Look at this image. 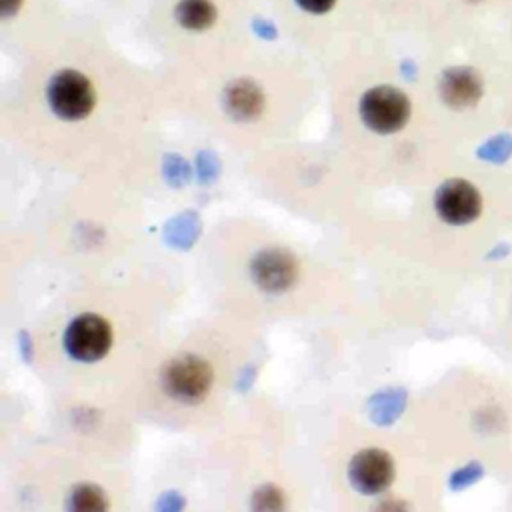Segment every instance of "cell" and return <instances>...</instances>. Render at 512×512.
<instances>
[{"mask_svg": "<svg viewBox=\"0 0 512 512\" xmlns=\"http://www.w3.org/2000/svg\"><path fill=\"white\" fill-rule=\"evenodd\" d=\"M360 114L368 128L390 134L400 130L410 118V102L404 92L392 86H378L362 96Z\"/></svg>", "mask_w": 512, "mask_h": 512, "instance_id": "6da1fadb", "label": "cell"}, {"mask_svg": "<svg viewBox=\"0 0 512 512\" xmlns=\"http://www.w3.org/2000/svg\"><path fill=\"white\" fill-rule=\"evenodd\" d=\"M48 102L60 118L78 120L90 114L96 94L84 74L76 70H62L48 84Z\"/></svg>", "mask_w": 512, "mask_h": 512, "instance_id": "7a4b0ae2", "label": "cell"}, {"mask_svg": "<svg viewBox=\"0 0 512 512\" xmlns=\"http://www.w3.org/2000/svg\"><path fill=\"white\" fill-rule=\"evenodd\" d=\"M164 390L182 402L202 400L212 386V366L198 356L174 358L162 374Z\"/></svg>", "mask_w": 512, "mask_h": 512, "instance_id": "3957f363", "label": "cell"}, {"mask_svg": "<svg viewBox=\"0 0 512 512\" xmlns=\"http://www.w3.org/2000/svg\"><path fill=\"white\" fill-rule=\"evenodd\" d=\"M112 344V332L104 318L96 314H82L72 320L64 334L68 354L82 362L102 358Z\"/></svg>", "mask_w": 512, "mask_h": 512, "instance_id": "277c9868", "label": "cell"}, {"mask_svg": "<svg viewBox=\"0 0 512 512\" xmlns=\"http://www.w3.org/2000/svg\"><path fill=\"white\" fill-rule=\"evenodd\" d=\"M436 210L448 224H468L478 218L482 210V198L476 186L462 178H454L438 188Z\"/></svg>", "mask_w": 512, "mask_h": 512, "instance_id": "5b68a950", "label": "cell"}, {"mask_svg": "<svg viewBox=\"0 0 512 512\" xmlns=\"http://www.w3.org/2000/svg\"><path fill=\"white\" fill-rule=\"evenodd\" d=\"M298 266L290 252L282 248H268L254 256L252 276L266 292H282L296 280Z\"/></svg>", "mask_w": 512, "mask_h": 512, "instance_id": "8992f818", "label": "cell"}, {"mask_svg": "<svg viewBox=\"0 0 512 512\" xmlns=\"http://www.w3.org/2000/svg\"><path fill=\"white\" fill-rule=\"evenodd\" d=\"M394 478V464L382 450L370 448L356 454L350 462V480L362 494H378L390 486Z\"/></svg>", "mask_w": 512, "mask_h": 512, "instance_id": "52a82bcc", "label": "cell"}, {"mask_svg": "<svg viewBox=\"0 0 512 512\" xmlns=\"http://www.w3.org/2000/svg\"><path fill=\"white\" fill-rule=\"evenodd\" d=\"M440 94L452 108H470L482 96V80L470 68H450L440 80Z\"/></svg>", "mask_w": 512, "mask_h": 512, "instance_id": "ba28073f", "label": "cell"}, {"mask_svg": "<svg viewBox=\"0 0 512 512\" xmlns=\"http://www.w3.org/2000/svg\"><path fill=\"white\" fill-rule=\"evenodd\" d=\"M226 110L238 120H252L262 112L264 96L250 80H236L224 92Z\"/></svg>", "mask_w": 512, "mask_h": 512, "instance_id": "9c48e42d", "label": "cell"}, {"mask_svg": "<svg viewBox=\"0 0 512 512\" xmlns=\"http://www.w3.org/2000/svg\"><path fill=\"white\" fill-rule=\"evenodd\" d=\"M178 22L188 30H204L216 18V8L210 0H182L176 8Z\"/></svg>", "mask_w": 512, "mask_h": 512, "instance_id": "30bf717a", "label": "cell"}, {"mask_svg": "<svg viewBox=\"0 0 512 512\" xmlns=\"http://www.w3.org/2000/svg\"><path fill=\"white\" fill-rule=\"evenodd\" d=\"M200 234V220L194 212H182L172 222H168L164 236L172 246L188 248L194 244L196 236Z\"/></svg>", "mask_w": 512, "mask_h": 512, "instance_id": "8fae6325", "label": "cell"}, {"mask_svg": "<svg viewBox=\"0 0 512 512\" xmlns=\"http://www.w3.org/2000/svg\"><path fill=\"white\" fill-rule=\"evenodd\" d=\"M404 408V392L400 390H388V392H382L378 394L372 404H370V412H372V418L378 422V424H388L392 422Z\"/></svg>", "mask_w": 512, "mask_h": 512, "instance_id": "7c38bea8", "label": "cell"}, {"mask_svg": "<svg viewBox=\"0 0 512 512\" xmlns=\"http://www.w3.org/2000/svg\"><path fill=\"white\" fill-rule=\"evenodd\" d=\"M72 508L74 510H104L106 498L94 486H78L72 494Z\"/></svg>", "mask_w": 512, "mask_h": 512, "instance_id": "4fadbf2b", "label": "cell"}, {"mask_svg": "<svg viewBox=\"0 0 512 512\" xmlns=\"http://www.w3.org/2000/svg\"><path fill=\"white\" fill-rule=\"evenodd\" d=\"M480 158L488 160V162H504L508 160V156L512 154V138L510 136H498L490 142H486L482 148H480Z\"/></svg>", "mask_w": 512, "mask_h": 512, "instance_id": "5bb4252c", "label": "cell"}, {"mask_svg": "<svg viewBox=\"0 0 512 512\" xmlns=\"http://www.w3.org/2000/svg\"><path fill=\"white\" fill-rule=\"evenodd\" d=\"M164 176H166V180H168L170 184L182 186V184H186L188 178H190V168H188V164H186L182 158H178V156H168V158H166V164H164Z\"/></svg>", "mask_w": 512, "mask_h": 512, "instance_id": "9a60e30c", "label": "cell"}, {"mask_svg": "<svg viewBox=\"0 0 512 512\" xmlns=\"http://www.w3.org/2000/svg\"><path fill=\"white\" fill-rule=\"evenodd\" d=\"M482 474H484V470H482L480 464H476V462L468 464V466L460 468L458 472H454V476L450 478V486L456 488V490L466 488V486L474 484L478 478H482Z\"/></svg>", "mask_w": 512, "mask_h": 512, "instance_id": "2e32d148", "label": "cell"}, {"mask_svg": "<svg viewBox=\"0 0 512 512\" xmlns=\"http://www.w3.org/2000/svg\"><path fill=\"white\" fill-rule=\"evenodd\" d=\"M198 168H200V178L202 182L214 180V176L218 174V162L212 158V154H200L198 158Z\"/></svg>", "mask_w": 512, "mask_h": 512, "instance_id": "e0dca14e", "label": "cell"}, {"mask_svg": "<svg viewBox=\"0 0 512 512\" xmlns=\"http://www.w3.org/2000/svg\"><path fill=\"white\" fill-rule=\"evenodd\" d=\"M304 10L312 12V14H322L326 10H330L334 6L336 0H296Z\"/></svg>", "mask_w": 512, "mask_h": 512, "instance_id": "ac0fdd59", "label": "cell"}]
</instances>
